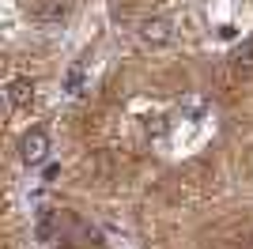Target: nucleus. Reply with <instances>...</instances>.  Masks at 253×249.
<instances>
[{"instance_id":"f257e3e1","label":"nucleus","mask_w":253,"mask_h":249,"mask_svg":"<svg viewBox=\"0 0 253 249\" xmlns=\"http://www.w3.org/2000/svg\"><path fill=\"white\" fill-rule=\"evenodd\" d=\"M53 151V140L45 128H31V132L19 140V163L23 166H42Z\"/></svg>"},{"instance_id":"f03ea898","label":"nucleus","mask_w":253,"mask_h":249,"mask_svg":"<svg viewBox=\"0 0 253 249\" xmlns=\"http://www.w3.org/2000/svg\"><path fill=\"white\" fill-rule=\"evenodd\" d=\"M140 42L151 45V49L170 45V42H174V23H170L167 15H151V19H144V23H140Z\"/></svg>"},{"instance_id":"7ed1b4c3","label":"nucleus","mask_w":253,"mask_h":249,"mask_svg":"<svg viewBox=\"0 0 253 249\" xmlns=\"http://www.w3.org/2000/svg\"><path fill=\"white\" fill-rule=\"evenodd\" d=\"M34 91H38V87H34V80L31 76H15V80L8 83V106L11 110H27V106L34 102Z\"/></svg>"},{"instance_id":"20e7f679","label":"nucleus","mask_w":253,"mask_h":249,"mask_svg":"<svg viewBox=\"0 0 253 249\" xmlns=\"http://www.w3.org/2000/svg\"><path fill=\"white\" fill-rule=\"evenodd\" d=\"M57 230H61V211L42 208V211L34 215V238H38V242H53V238H57Z\"/></svg>"},{"instance_id":"39448f33","label":"nucleus","mask_w":253,"mask_h":249,"mask_svg":"<svg viewBox=\"0 0 253 249\" xmlns=\"http://www.w3.org/2000/svg\"><path fill=\"white\" fill-rule=\"evenodd\" d=\"M84 83H87V64L76 61L72 68L64 72V91H68V94H80V91H84Z\"/></svg>"},{"instance_id":"423d86ee","label":"nucleus","mask_w":253,"mask_h":249,"mask_svg":"<svg viewBox=\"0 0 253 249\" xmlns=\"http://www.w3.org/2000/svg\"><path fill=\"white\" fill-rule=\"evenodd\" d=\"M231 64H234V72H253V38H250V42H242V45L234 49Z\"/></svg>"},{"instance_id":"0eeeda50","label":"nucleus","mask_w":253,"mask_h":249,"mask_svg":"<svg viewBox=\"0 0 253 249\" xmlns=\"http://www.w3.org/2000/svg\"><path fill=\"white\" fill-rule=\"evenodd\" d=\"M57 177H61V166L49 163V166H45V181H57Z\"/></svg>"}]
</instances>
